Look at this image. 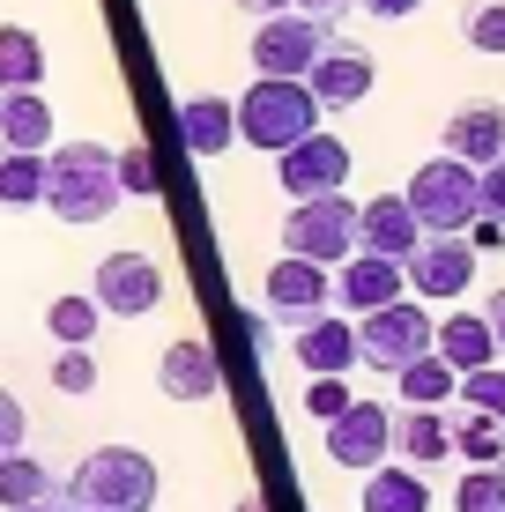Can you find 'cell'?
<instances>
[{
    "label": "cell",
    "instance_id": "1",
    "mask_svg": "<svg viewBox=\"0 0 505 512\" xmlns=\"http://www.w3.org/2000/svg\"><path fill=\"white\" fill-rule=\"evenodd\" d=\"M45 208L75 231H90L119 208V179H112V149L104 141H60L45 156Z\"/></svg>",
    "mask_w": 505,
    "mask_h": 512
},
{
    "label": "cell",
    "instance_id": "2",
    "mask_svg": "<svg viewBox=\"0 0 505 512\" xmlns=\"http://www.w3.org/2000/svg\"><path fill=\"white\" fill-rule=\"evenodd\" d=\"M231 119H238V141H246V149L283 156L290 141H305L312 127H320V104H312V90H305V82L253 75V90L231 104Z\"/></svg>",
    "mask_w": 505,
    "mask_h": 512
},
{
    "label": "cell",
    "instance_id": "3",
    "mask_svg": "<svg viewBox=\"0 0 505 512\" xmlns=\"http://www.w3.org/2000/svg\"><path fill=\"white\" fill-rule=\"evenodd\" d=\"M60 498L97 505V512H156V461L142 446H97Z\"/></svg>",
    "mask_w": 505,
    "mask_h": 512
},
{
    "label": "cell",
    "instance_id": "4",
    "mask_svg": "<svg viewBox=\"0 0 505 512\" xmlns=\"http://www.w3.org/2000/svg\"><path fill=\"white\" fill-rule=\"evenodd\" d=\"M283 253L290 260H320V268H342V260L357 253V201H350V193H312V201H290Z\"/></svg>",
    "mask_w": 505,
    "mask_h": 512
},
{
    "label": "cell",
    "instance_id": "5",
    "mask_svg": "<svg viewBox=\"0 0 505 512\" xmlns=\"http://www.w3.org/2000/svg\"><path fill=\"white\" fill-rule=\"evenodd\" d=\"M402 201H409L416 231H468V223H476V164L431 156V164H416Z\"/></svg>",
    "mask_w": 505,
    "mask_h": 512
},
{
    "label": "cell",
    "instance_id": "6",
    "mask_svg": "<svg viewBox=\"0 0 505 512\" xmlns=\"http://www.w3.org/2000/svg\"><path fill=\"white\" fill-rule=\"evenodd\" d=\"M431 349V312L416 305V297H394V305L379 312H357V364H372V372H402Z\"/></svg>",
    "mask_w": 505,
    "mask_h": 512
},
{
    "label": "cell",
    "instance_id": "7",
    "mask_svg": "<svg viewBox=\"0 0 505 512\" xmlns=\"http://www.w3.org/2000/svg\"><path fill=\"white\" fill-rule=\"evenodd\" d=\"M327 38H335V30H327V23H312V15H298V8L260 15V30H253V75L305 82V67L327 52Z\"/></svg>",
    "mask_w": 505,
    "mask_h": 512
},
{
    "label": "cell",
    "instance_id": "8",
    "mask_svg": "<svg viewBox=\"0 0 505 512\" xmlns=\"http://www.w3.org/2000/svg\"><path fill=\"white\" fill-rule=\"evenodd\" d=\"M402 282L416 297H461L468 282H476V245L461 231H424L402 260Z\"/></svg>",
    "mask_w": 505,
    "mask_h": 512
},
{
    "label": "cell",
    "instance_id": "9",
    "mask_svg": "<svg viewBox=\"0 0 505 512\" xmlns=\"http://www.w3.org/2000/svg\"><path fill=\"white\" fill-rule=\"evenodd\" d=\"M90 297H97V312H112V320H142V312L164 305V268H156L149 253H104Z\"/></svg>",
    "mask_w": 505,
    "mask_h": 512
},
{
    "label": "cell",
    "instance_id": "10",
    "mask_svg": "<svg viewBox=\"0 0 505 512\" xmlns=\"http://www.w3.org/2000/svg\"><path fill=\"white\" fill-rule=\"evenodd\" d=\"M275 179H283L290 201H312V193H342V186H350V141H335V134L312 127L305 141H290V149H283Z\"/></svg>",
    "mask_w": 505,
    "mask_h": 512
},
{
    "label": "cell",
    "instance_id": "11",
    "mask_svg": "<svg viewBox=\"0 0 505 512\" xmlns=\"http://www.w3.org/2000/svg\"><path fill=\"white\" fill-rule=\"evenodd\" d=\"M260 297H268V312L275 320H290V327H305V320H320L327 305H335V268H320V260H275L268 282H260Z\"/></svg>",
    "mask_w": 505,
    "mask_h": 512
},
{
    "label": "cell",
    "instance_id": "12",
    "mask_svg": "<svg viewBox=\"0 0 505 512\" xmlns=\"http://www.w3.org/2000/svg\"><path fill=\"white\" fill-rule=\"evenodd\" d=\"M372 82H379V67H372V52H357V45H342V38H327V52L305 67V90L320 112H350V104L372 97Z\"/></svg>",
    "mask_w": 505,
    "mask_h": 512
},
{
    "label": "cell",
    "instance_id": "13",
    "mask_svg": "<svg viewBox=\"0 0 505 512\" xmlns=\"http://www.w3.org/2000/svg\"><path fill=\"white\" fill-rule=\"evenodd\" d=\"M387 446H394V416L379 409V401H350L335 423H327V461L335 468H379L387 461Z\"/></svg>",
    "mask_w": 505,
    "mask_h": 512
},
{
    "label": "cell",
    "instance_id": "14",
    "mask_svg": "<svg viewBox=\"0 0 505 512\" xmlns=\"http://www.w3.org/2000/svg\"><path fill=\"white\" fill-rule=\"evenodd\" d=\"M424 238L409 216L402 193H372V201L357 208V253H379V260H409V245Z\"/></svg>",
    "mask_w": 505,
    "mask_h": 512
},
{
    "label": "cell",
    "instance_id": "15",
    "mask_svg": "<svg viewBox=\"0 0 505 512\" xmlns=\"http://www.w3.org/2000/svg\"><path fill=\"white\" fill-rule=\"evenodd\" d=\"M409 282H402V260H379V253H350L335 268V305H350V312H379V305H394Z\"/></svg>",
    "mask_w": 505,
    "mask_h": 512
},
{
    "label": "cell",
    "instance_id": "16",
    "mask_svg": "<svg viewBox=\"0 0 505 512\" xmlns=\"http://www.w3.org/2000/svg\"><path fill=\"white\" fill-rule=\"evenodd\" d=\"M290 349H298V364H305L312 379H342L357 364V327L335 320V312H320V320L298 327V342H290Z\"/></svg>",
    "mask_w": 505,
    "mask_h": 512
},
{
    "label": "cell",
    "instance_id": "17",
    "mask_svg": "<svg viewBox=\"0 0 505 512\" xmlns=\"http://www.w3.org/2000/svg\"><path fill=\"white\" fill-rule=\"evenodd\" d=\"M446 156H461V164H491V156H505V104H491V97L461 104V112L446 119Z\"/></svg>",
    "mask_w": 505,
    "mask_h": 512
},
{
    "label": "cell",
    "instance_id": "18",
    "mask_svg": "<svg viewBox=\"0 0 505 512\" xmlns=\"http://www.w3.org/2000/svg\"><path fill=\"white\" fill-rule=\"evenodd\" d=\"M52 149V104L38 90H0V156H45Z\"/></svg>",
    "mask_w": 505,
    "mask_h": 512
},
{
    "label": "cell",
    "instance_id": "19",
    "mask_svg": "<svg viewBox=\"0 0 505 512\" xmlns=\"http://www.w3.org/2000/svg\"><path fill=\"white\" fill-rule=\"evenodd\" d=\"M156 386H164L171 401H216V357H208V342H171L164 357H156Z\"/></svg>",
    "mask_w": 505,
    "mask_h": 512
},
{
    "label": "cell",
    "instance_id": "20",
    "mask_svg": "<svg viewBox=\"0 0 505 512\" xmlns=\"http://www.w3.org/2000/svg\"><path fill=\"white\" fill-rule=\"evenodd\" d=\"M179 141H186V156H223L238 141V119H231V97H186L179 104Z\"/></svg>",
    "mask_w": 505,
    "mask_h": 512
},
{
    "label": "cell",
    "instance_id": "21",
    "mask_svg": "<svg viewBox=\"0 0 505 512\" xmlns=\"http://www.w3.org/2000/svg\"><path fill=\"white\" fill-rule=\"evenodd\" d=\"M431 357H446L454 372L498 364V342H491V327H483V312H454L446 327H431Z\"/></svg>",
    "mask_w": 505,
    "mask_h": 512
},
{
    "label": "cell",
    "instance_id": "22",
    "mask_svg": "<svg viewBox=\"0 0 505 512\" xmlns=\"http://www.w3.org/2000/svg\"><path fill=\"white\" fill-rule=\"evenodd\" d=\"M364 512H431V483L416 468H364Z\"/></svg>",
    "mask_w": 505,
    "mask_h": 512
},
{
    "label": "cell",
    "instance_id": "23",
    "mask_svg": "<svg viewBox=\"0 0 505 512\" xmlns=\"http://www.w3.org/2000/svg\"><path fill=\"white\" fill-rule=\"evenodd\" d=\"M38 82H45V45H38V30L0 23V90H38Z\"/></svg>",
    "mask_w": 505,
    "mask_h": 512
},
{
    "label": "cell",
    "instance_id": "24",
    "mask_svg": "<svg viewBox=\"0 0 505 512\" xmlns=\"http://www.w3.org/2000/svg\"><path fill=\"white\" fill-rule=\"evenodd\" d=\"M394 379H402V401H409V409H439V401H454V386H461V372H454L446 357H431V349H424L416 364H402Z\"/></svg>",
    "mask_w": 505,
    "mask_h": 512
},
{
    "label": "cell",
    "instance_id": "25",
    "mask_svg": "<svg viewBox=\"0 0 505 512\" xmlns=\"http://www.w3.org/2000/svg\"><path fill=\"white\" fill-rule=\"evenodd\" d=\"M394 446H402L409 461H446L454 438H446V416L439 409H402V416H394Z\"/></svg>",
    "mask_w": 505,
    "mask_h": 512
},
{
    "label": "cell",
    "instance_id": "26",
    "mask_svg": "<svg viewBox=\"0 0 505 512\" xmlns=\"http://www.w3.org/2000/svg\"><path fill=\"white\" fill-rule=\"evenodd\" d=\"M97 320H104L97 297H52V305H45V327H52V342H60V349H90L97 342Z\"/></svg>",
    "mask_w": 505,
    "mask_h": 512
},
{
    "label": "cell",
    "instance_id": "27",
    "mask_svg": "<svg viewBox=\"0 0 505 512\" xmlns=\"http://www.w3.org/2000/svg\"><path fill=\"white\" fill-rule=\"evenodd\" d=\"M52 498V468L45 461H30V453H0V505H38Z\"/></svg>",
    "mask_w": 505,
    "mask_h": 512
},
{
    "label": "cell",
    "instance_id": "28",
    "mask_svg": "<svg viewBox=\"0 0 505 512\" xmlns=\"http://www.w3.org/2000/svg\"><path fill=\"white\" fill-rule=\"evenodd\" d=\"M446 438H454V453H468L476 468H498V461H505V423L476 416V409H468L461 423H446Z\"/></svg>",
    "mask_w": 505,
    "mask_h": 512
},
{
    "label": "cell",
    "instance_id": "29",
    "mask_svg": "<svg viewBox=\"0 0 505 512\" xmlns=\"http://www.w3.org/2000/svg\"><path fill=\"white\" fill-rule=\"evenodd\" d=\"M45 201V156H0V208H38Z\"/></svg>",
    "mask_w": 505,
    "mask_h": 512
},
{
    "label": "cell",
    "instance_id": "30",
    "mask_svg": "<svg viewBox=\"0 0 505 512\" xmlns=\"http://www.w3.org/2000/svg\"><path fill=\"white\" fill-rule=\"evenodd\" d=\"M454 401H468V409H476V416L505 423V372H498V364H476V372H461Z\"/></svg>",
    "mask_w": 505,
    "mask_h": 512
},
{
    "label": "cell",
    "instance_id": "31",
    "mask_svg": "<svg viewBox=\"0 0 505 512\" xmlns=\"http://www.w3.org/2000/svg\"><path fill=\"white\" fill-rule=\"evenodd\" d=\"M461 38L498 60V52H505V0H468V8H461Z\"/></svg>",
    "mask_w": 505,
    "mask_h": 512
},
{
    "label": "cell",
    "instance_id": "32",
    "mask_svg": "<svg viewBox=\"0 0 505 512\" xmlns=\"http://www.w3.org/2000/svg\"><path fill=\"white\" fill-rule=\"evenodd\" d=\"M454 512H505V468H468L454 490Z\"/></svg>",
    "mask_w": 505,
    "mask_h": 512
},
{
    "label": "cell",
    "instance_id": "33",
    "mask_svg": "<svg viewBox=\"0 0 505 512\" xmlns=\"http://www.w3.org/2000/svg\"><path fill=\"white\" fill-rule=\"evenodd\" d=\"M112 179H119V193L149 201V193H156V156L142 149V141H134V149H119V156H112Z\"/></svg>",
    "mask_w": 505,
    "mask_h": 512
},
{
    "label": "cell",
    "instance_id": "34",
    "mask_svg": "<svg viewBox=\"0 0 505 512\" xmlns=\"http://www.w3.org/2000/svg\"><path fill=\"white\" fill-rule=\"evenodd\" d=\"M476 216L498 223L505 231V156H491V164H476Z\"/></svg>",
    "mask_w": 505,
    "mask_h": 512
},
{
    "label": "cell",
    "instance_id": "35",
    "mask_svg": "<svg viewBox=\"0 0 505 512\" xmlns=\"http://www.w3.org/2000/svg\"><path fill=\"white\" fill-rule=\"evenodd\" d=\"M52 386H60V394H90L97 386V357L90 349H60V357H52Z\"/></svg>",
    "mask_w": 505,
    "mask_h": 512
},
{
    "label": "cell",
    "instance_id": "36",
    "mask_svg": "<svg viewBox=\"0 0 505 512\" xmlns=\"http://www.w3.org/2000/svg\"><path fill=\"white\" fill-rule=\"evenodd\" d=\"M350 401H357V394H350L342 379H312V386H305V416H312V423H335Z\"/></svg>",
    "mask_w": 505,
    "mask_h": 512
},
{
    "label": "cell",
    "instance_id": "37",
    "mask_svg": "<svg viewBox=\"0 0 505 512\" xmlns=\"http://www.w3.org/2000/svg\"><path fill=\"white\" fill-rule=\"evenodd\" d=\"M23 431H30V416H23V401L0 386V453H23Z\"/></svg>",
    "mask_w": 505,
    "mask_h": 512
},
{
    "label": "cell",
    "instance_id": "38",
    "mask_svg": "<svg viewBox=\"0 0 505 512\" xmlns=\"http://www.w3.org/2000/svg\"><path fill=\"white\" fill-rule=\"evenodd\" d=\"M290 8H298V15H312V23H327V30H335L342 15L357 8V0H290Z\"/></svg>",
    "mask_w": 505,
    "mask_h": 512
},
{
    "label": "cell",
    "instance_id": "39",
    "mask_svg": "<svg viewBox=\"0 0 505 512\" xmlns=\"http://www.w3.org/2000/svg\"><path fill=\"white\" fill-rule=\"evenodd\" d=\"M357 8H364V15H379V23H409L424 0H357Z\"/></svg>",
    "mask_w": 505,
    "mask_h": 512
},
{
    "label": "cell",
    "instance_id": "40",
    "mask_svg": "<svg viewBox=\"0 0 505 512\" xmlns=\"http://www.w3.org/2000/svg\"><path fill=\"white\" fill-rule=\"evenodd\" d=\"M461 238L476 245V253H498V245H505V231H498V223H483V216H476V231H461Z\"/></svg>",
    "mask_w": 505,
    "mask_h": 512
},
{
    "label": "cell",
    "instance_id": "41",
    "mask_svg": "<svg viewBox=\"0 0 505 512\" xmlns=\"http://www.w3.org/2000/svg\"><path fill=\"white\" fill-rule=\"evenodd\" d=\"M483 327H491V342H498V357H505V290L491 297V312H483Z\"/></svg>",
    "mask_w": 505,
    "mask_h": 512
},
{
    "label": "cell",
    "instance_id": "42",
    "mask_svg": "<svg viewBox=\"0 0 505 512\" xmlns=\"http://www.w3.org/2000/svg\"><path fill=\"white\" fill-rule=\"evenodd\" d=\"M238 8H246V15H283L290 0H238Z\"/></svg>",
    "mask_w": 505,
    "mask_h": 512
},
{
    "label": "cell",
    "instance_id": "43",
    "mask_svg": "<svg viewBox=\"0 0 505 512\" xmlns=\"http://www.w3.org/2000/svg\"><path fill=\"white\" fill-rule=\"evenodd\" d=\"M15 512H67V498L52 490V498H38V505H15Z\"/></svg>",
    "mask_w": 505,
    "mask_h": 512
},
{
    "label": "cell",
    "instance_id": "44",
    "mask_svg": "<svg viewBox=\"0 0 505 512\" xmlns=\"http://www.w3.org/2000/svg\"><path fill=\"white\" fill-rule=\"evenodd\" d=\"M238 512H268V505H260V498H238Z\"/></svg>",
    "mask_w": 505,
    "mask_h": 512
},
{
    "label": "cell",
    "instance_id": "45",
    "mask_svg": "<svg viewBox=\"0 0 505 512\" xmlns=\"http://www.w3.org/2000/svg\"><path fill=\"white\" fill-rule=\"evenodd\" d=\"M67 512H97V505H67Z\"/></svg>",
    "mask_w": 505,
    "mask_h": 512
}]
</instances>
